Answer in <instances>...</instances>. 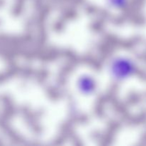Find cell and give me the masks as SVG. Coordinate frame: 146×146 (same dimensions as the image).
I'll return each mask as SVG.
<instances>
[{
  "label": "cell",
  "instance_id": "1",
  "mask_svg": "<svg viewBox=\"0 0 146 146\" xmlns=\"http://www.w3.org/2000/svg\"><path fill=\"white\" fill-rule=\"evenodd\" d=\"M138 71L137 64L132 58L125 56H113L108 64V71L113 81L122 82L131 78Z\"/></svg>",
  "mask_w": 146,
  "mask_h": 146
},
{
  "label": "cell",
  "instance_id": "2",
  "mask_svg": "<svg viewBox=\"0 0 146 146\" xmlns=\"http://www.w3.org/2000/svg\"><path fill=\"white\" fill-rule=\"evenodd\" d=\"M76 88L81 95L89 96L96 92L98 89V82L92 76L83 74L77 79Z\"/></svg>",
  "mask_w": 146,
  "mask_h": 146
},
{
  "label": "cell",
  "instance_id": "3",
  "mask_svg": "<svg viewBox=\"0 0 146 146\" xmlns=\"http://www.w3.org/2000/svg\"><path fill=\"white\" fill-rule=\"evenodd\" d=\"M105 2L111 9L122 10L126 8L129 0H105Z\"/></svg>",
  "mask_w": 146,
  "mask_h": 146
}]
</instances>
